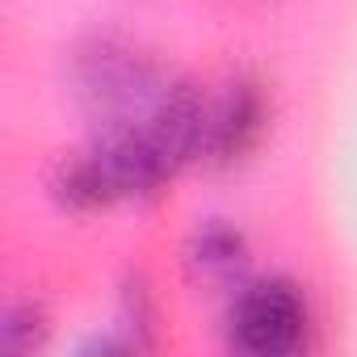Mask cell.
Wrapping results in <instances>:
<instances>
[{"instance_id": "6da1fadb", "label": "cell", "mask_w": 357, "mask_h": 357, "mask_svg": "<svg viewBox=\"0 0 357 357\" xmlns=\"http://www.w3.org/2000/svg\"><path fill=\"white\" fill-rule=\"evenodd\" d=\"M68 80L93 130H114L143 118L172 84V72L122 34H93L72 51Z\"/></svg>"}, {"instance_id": "7a4b0ae2", "label": "cell", "mask_w": 357, "mask_h": 357, "mask_svg": "<svg viewBox=\"0 0 357 357\" xmlns=\"http://www.w3.org/2000/svg\"><path fill=\"white\" fill-rule=\"evenodd\" d=\"M315 315L307 290L290 278H248L227 294L223 340L244 357H294L311 344Z\"/></svg>"}, {"instance_id": "3957f363", "label": "cell", "mask_w": 357, "mask_h": 357, "mask_svg": "<svg viewBox=\"0 0 357 357\" xmlns=\"http://www.w3.org/2000/svg\"><path fill=\"white\" fill-rule=\"evenodd\" d=\"M269 126V97L257 76H231L215 97H206V126L198 160L206 168H236L244 164Z\"/></svg>"}, {"instance_id": "277c9868", "label": "cell", "mask_w": 357, "mask_h": 357, "mask_svg": "<svg viewBox=\"0 0 357 357\" xmlns=\"http://www.w3.org/2000/svg\"><path fill=\"white\" fill-rule=\"evenodd\" d=\"M181 265L185 278L202 290H219L231 294L240 282H248V265H252V248L248 236L227 223V219H206L190 231L185 248H181Z\"/></svg>"}, {"instance_id": "5b68a950", "label": "cell", "mask_w": 357, "mask_h": 357, "mask_svg": "<svg viewBox=\"0 0 357 357\" xmlns=\"http://www.w3.org/2000/svg\"><path fill=\"white\" fill-rule=\"evenodd\" d=\"M160 336V315L147 282L130 273L118 290V315H114V349H151Z\"/></svg>"}, {"instance_id": "8992f818", "label": "cell", "mask_w": 357, "mask_h": 357, "mask_svg": "<svg viewBox=\"0 0 357 357\" xmlns=\"http://www.w3.org/2000/svg\"><path fill=\"white\" fill-rule=\"evenodd\" d=\"M51 336V319L43 311L38 298H9L5 311H0V344L13 353H30L43 349Z\"/></svg>"}]
</instances>
